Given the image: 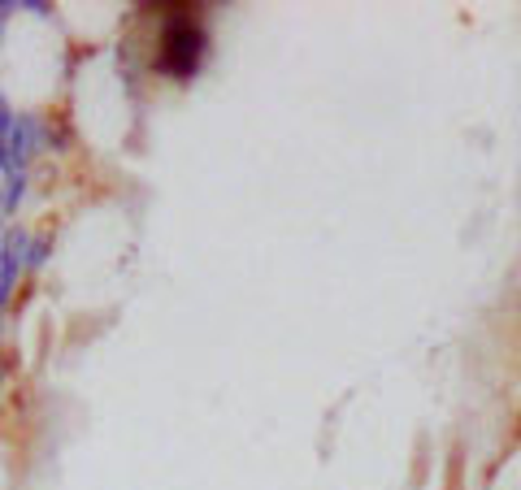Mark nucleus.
I'll return each instance as SVG.
<instances>
[{"label": "nucleus", "instance_id": "nucleus-1", "mask_svg": "<svg viewBox=\"0 0 521 490\" xmlns=\"http://www.w3.org/2000/svg\"><path fill=\"white\" fill-rule=\"evenodd\" d=\"M200 52H204V31H200L192 18H170V22H166V40H161L157 66L166 74L187 78V74L200 66Z\"/></svg>", "mask_w": 521, "mask_h": 490}, {"label": "nucleus", "instance_id": "nucleus-2", "mask_svg": "<svg viewBox=\"0 0 521 490\" xmlns=\"http://www.w3.org/2000/svg\"><path fill=\"white\" fill-rule=\"evenodd\" d=\"M26 252H31L26 230H4V244H0V308L13 291V273L26 265Z\"/></svg>", "mask_w": 521, "mask_h": 490}, {"label": "nucleus", "instance_id": "nucleus-3", "mask_svg": "<svg viewBox=\"0 0 521 490\" xmlns=\"http://www.w3.org/2000/svg\"><path fill=\"white\" fill-rule=\"evenodd\" d=\"M4 183H9V187H4V200H0V204H4V213H13L18 200H22V192H26V174H9Z\"/></svg>", "mask_w": 521, "mask_h": 490}, {"label": "nucleus", "instance_id": "nucleus-4", "mask_svg": "<svg viewBox=\"0 0 521 490\" xmlns=\"http://www.w3.org/2000/svg\"><path fill=\"white\" fill-rule=\"evenodd\" d=\"M44 256H49V244L40 239V244H31V252H26V270H40L44 265Z\"/></svg>", "mask_w": 521, "mask_h": 490}]
</instances>
